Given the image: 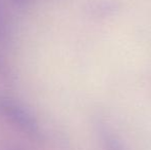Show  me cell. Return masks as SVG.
Wrapping results in <instances>:
<instances>
[{"mask_svg":"<svg viewBox=\"0 0 151 150\" xmlns=\"http://www.w3.org/2000/svg\"><path fill=\"white\" fill-rule=\"evenodd\" d=\"M0 116L29 138L41 139L40 126L30 111L14 99L3 94H0Z\"/></svg>","mask_w":151,"mask_h":150,"instance_id":"obj_1","label":"cell"},{"mask_svg":"<svg viewBox=\"0 0 151 150\" xmlns=\"http://www.w3.org/2000/svg\"><path fill=\"white\" fill-rule=\"evenodd\" d=\"M102 140L105 145V150H124L121 143H119V140L109 132H102Z\"/></svg>","mask_w":151,"mask_h":150,"instance_id":"obj_2","label":"cell"},{"mask_svg":"<svg viewBox=\"0 0 151 150\" xmlns=\"http://www.w3.org/2000/svg\"><path fill=\"white\" fill-rule=\"evenodd\" d=\"M0 80L6 82V83H10L14 80V75H12V70H10L1 50H0Z\"/></svg>","mask_w":151,"mask_h":150,"instance_id":"obj_3","label":"cell"},{"mask_svg":"<svg viewBox=\"0 0 151 150\" xmlns=\"http://www.w3.org/2000/svg\"><path fill=\"white\" fill-rule=\"evenodd\" d=\"M9 37V25L3 7L0 4V41L6 42Z\"/></svg>","mask_w":151,"mask_h":150,"instance_id":"obj_4","label":"cell"},{"mask_svg":"<svg viewBox=\"0 0 151 150\" xmlns=\"http://www.w3.org/2000/svg\"><path fill=\"white\" fill-rule=\"evenodd\" d=\"M12 1L16 5L20 6V7H25L28 4L29 0H12Z\"/></svg>","mask_w":151,"mask_h":150,"instance_id":"obj_5","label":"cell"}]
</instances>
